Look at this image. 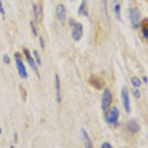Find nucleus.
<instances>
[{"label": "nucleus", "instance_id": "nucleus-1", "mask_svg": "<svg viewBox=\"0 0 148 148\" xmlns=\"http://www.w3.org/2000/svg\"><path fill=\"white\" fill-rule=\"evenodd\" d=\"M16 66L18 72L21 78L26 79L28 76V73L26 70V66L21 59V55L19 52H16L14 54Z\"/></svg>", "mask_w": 148, "mask_h": 148}, {"label": "nucleus", "instance_id": "nucleus-2", "mask_svg": "<svg viewBox=\"0 0 148 148\" xmlns=\"http://www.w3.org/2000/svg\"><path fill=\"white\" fill-rule=\"evenodd\" d=\"M113 102V95L109 88H106L103 91L101 99V108L106 110L111 106Z\"/></svg>", "mask_w": 148, "mask_h": 148}, {"label": "nucleus", "instance_id": "nucleus-3", "mask_svg": "<svg viewBox=\"0 0 148 148\" xmlns=\"http://www.w3.org/2000/svg\"><path fill=\"white\" fill-rule=\"evenodd\" d=\"M23 52L24 53V55L25 56L27 62L28 63L29 65L30 66V67L33 70V71L35 72L36 76L38 77V78L40 79V73L39 71V69L36 64V62L35 61V60L32 58V56L30 55V51L27 48H24L23 49Z\"/></svg>", "mask_w": 148, "mask_h": 148}, {"label": "nucleus", "instance_id": "nucleus-4", "mask_svg": "<svg viewBox=\"0 0 148 148\" xmlns=\"http://www.w3.org/2000/svg\"><path fill=\"white\" fill-rule=\"evenodd\" d=\"M120 112L117 108L113 107L111 109L109 110L106 115V121L113 124H116L118 121V119L119 117Z\"/></svg>", "mask_w": 148, "mask_h": 148}, {"label": "nucleus", "instance_id": "nucleus-5", "mask_svg": "<svg viewBox=\"0 0 148 148\" xmlns=\"http://www.w3.org/2000/svg\"><path fill=\"white\" fill-rule=\"evenodd\" d=\"M129 16L132 25L134 29H137L139 26L140 12L137 8H133L129 10Z\"/></svg>", "mask_w": 148, "mask_h": 148}, {"label": "nucleus", "instance_id": "nucleus-6", "mask_svg": "<svg viewBox=\"0 0 148 148\" xmlns=\"http://www.w3.org/2000/svg\"><path fill=\"white\" fill-rule=\"evenodd\" d=\"M84 34V27L81 23H75L73 25L72 36L76 41H79L82 38Z\"/></svg>", "mask_w": 148, "mask_h": 148}, {"label": "nucleus", "instance_id": "nucleus-7", "mask_svg": "<svg viewBox=\"0 0 148 148\" xmlns=\"http://www.w3.org/2000/svg\"><path fill=\"white\" fill-rule=\"evenodd\" d=\"M121 98L122 99L125 110L127 113H129L131 112L130 99H129L128 90L125 87H123L121 90Z\"/></svg>", "mask_w": 148, "mask_h": 148}, {"label": "nucleus", "instance_id": "nucleus-8", "mask_svg": "<svg viewBox=\"0 0 148 148\" xmlns=\"http://www.w3.org/2000/svg\"><path fill=\"white\" fill-rule=\"evenodd\" d=\"M56 15L57 16L58 19L60 21L62 25L65 24L66 21V8L65 6L62 4H59L57 5L56 7Z\"/></svg>", "mask_w": 148, "mask_h": 148}, {"label": "nucleus", "instance_id": "nucleus-9", "mask_svg": "<svg viewBox=\"0 0 148 148\" xmlns=\"http://www.w3.org/2000/svg\"><path fill=\"white\" fill-rule=\"evenodd\" d=\"M89 82L91 86L96 90H101L104 85L103 80L96 76H92L89 79Z\"/></svg>", "mask_w": 148, "mask_h": 148}, {"label": "nucleus", "instance_id": "nucleus-10", "mask_svg": "<svg viewBox=\"0 0 148 148\" xmlns=\"http://www.w3.org/2000/svg\"><path fill=\"white\" fill-rule=\"evenodd\" d=\"M55 84L56 88V93H55V99L57 103H61L62 101L61 94V82L60 78L59 76L56 74L55 75Z\"/></svg>", "mask_w": 148, "mask_h": 148}, {"label": "nucleus", "instance_id": "nucleus-11", "mask_svg": "<svg viewBox=\"0 0 148 148\" xmlns=\"http://www.w3.org/2000/svg\"><path fill=\"white\" fill-rule=\"evenodd\" d=\"M127 128L132 134H135L140 131V125L136 120L131 119L128 122Z\"/></svg>", "mask_w": 148, "mask_h": 148}, {"label": "nucleus", "instance_id": "nucleus-12", "mask_svg": "<svg viewBox=\"0 0 148 148\" xmlns=\"http://www.w3.org/2000/svg\"><path fill=\"white\" fill-rule=\"evenodd\" d=\"M81 132L82 135L83 139L84 140V143H85V145L86 147L92 148L93 147V143H92V141L91 138L89 137L87 131L84 128H82L81 130Z\"/></svg>", "mask_w": 148, "mask_h": 148}, {"label": "nucleus", "instance_id": "nucleus-13", "mask_svg": "<svg viewBox=\"0 0 148 148\" xmlns=\"http://www.w3.org/2000/svg\"><path fill=\"white\" fill-rule=\"evenodd\" d=\"M86 0H82V1L80 5V7L78 8V15H81V14H84V15H88L87 10H86Z\"/></svg>", "mask_w": 148, "mask_h": 148}, {"label": "nucleus", "instance_id": "nucleus-14", "mask_svg": "<svg viewBox=\"0 0 148 148\" xmlns=\"http://www.w3.org/2000/svg\"><path fill=\"white\" fill-rule=\"evenodd\" d=\"M114 3V11L116 17L120 19V14H121V6L118 1L113 3Z\"/></svg>", "mask_w": 148, "mask_h": 148}, {"label": "nucleus", "instance_id": "nucleus-15", "mask_svg": "<svg viewBox=\"0 0 148 148\" xmlns=\"http://www.w3.org/2000/svg\"><path fill=\"white\" fill-rule=\"evenodd\" d=\"M131 82L132 86L135 88L139 87L142 84V82H141L139 78H138L137 77H132L131 79Z\"/></svg>", "mask_w": 148, "mask_h": 148}, {"label": "nucleus", "instance_id": "nucleus-16", "mask_svg": "<svg viewBox=\"0 0 148 148\" xmlns=\"http://www.w3.org/2000/svg\"><path fill=\"white\" fill-rule=\"evenodd\" d=\"M33 53V55L35 56V61H36L37 64H38L39 66H41V57H40V55L39 53L36 50H34Z\"/></svg>", "mask_w": 148, "mask_h": 148}, {"label": "nucleus", "instance_id": "nucleus-17", "mask_svg": "<svg viewBox=\"0 0 148 148\" xmlns=\"http://www.w3.org/2000/svg\"><path fill=\"white\" fill-rule=\"evenodd\" d=\"M19 90H20V92L21 94L22 98L23 100L24 101H26V99L27 96H28V94H27L26 90L24 88V87L23 86H19Z\"/></svg>", "mask_w": 148, "mask_h": 148}, {"label": "nucleus", "instance_id": "nucleus-18", "mask_svg": "<svg viewBox=\"0 0 148 148\" xmlns=\"http://www.w3.org/2000/svg\"><path fill=\"white\" fill-rule=\"evenodd\" d=\"M142 32L145 38L148 40V26L147 25H143L142 29Z\"/></svg>", "mask_w": 148, "mask_h": 148}, {"label": "nucleus", "instance_id": "nucleus-19", "mask_svg": "<svg viewBox=\"0 0 148 148\" xmlns=\"http://www.w3.org/2000/svg\"><path fill=\"white\" fill-rule=\"evenodd\" d=\"M30 27H31V29H32V32L33 33V34L36 36H37V29L33 22V21H30Z\"/></svg>", "mask_w": 148, "mask_h": 148}, {"label": "nucleus", "instance_id": "nucleus-20", "mask_svg": "<svg viewBox=\"0 0 148 148\" xmlns=\"http://www.w3.org/2000/svg\"><path fill=\"white\" fill-rule=\"evenodd\" d=\"M3 61L7 64H10V63H11V59H10V56L7 54H5L3 56Z\"/></svg>", "mask_w": 148, "mask_h": 148}, {"label": "nucleus", "instance_id": "nucleus-21", "mask_svg": "<svg viewBox=\"0 0 148 148\" xmlns=\"http://www.w3.org/2000/svg\"><path fill=\"white\" fill-rule=\"evenodd\" d=\"M133 97H134L135 98H136V99L139 98L140 95L139 90H138V89L135 90L133 91Z\"/></svg>", "mask_w": 148, "mask_h": 148}, {"label": "nucleus", "instance_id": "nucleus-22", "mask_svg": "<svg viewBox=\"0 0 148 148\" xmlns=\"http://www.w3.org/2000/svg\"><path fill=\"white\" fill-rule=\"evenodd\" d=\"M101 147L102 148H111L112 146L111 145L107 142H105L104 143H103L101 145Z\"/></svg>", "mask_w": 148, "mask_h": 148}, {"label": "nucleus", "instance_id": "nucleus-23", "mask_svg": "<svg viewBox=\"0 0 148 148\" xmlns=\"http://www.w3.org/2000/svg\"><path fill=\"white\" fill-rule=\"evenodd\" d=\"M39 44H40L41 48L44 49L45 47V42H44V40L43 38L41 37H40L39 38Z\"/></svg>", "mask_w": 148, "mask_h": 148}, {"label": "nucleus", "instance_id": "nucleus-24", "mask_svg": "<svg viewBox=\"0 0 148 148\" xmlns=\"http://www.w3.org/2000/svg\"><path fill=\"white\" fill-rule=\"evenodd\" d=\"M33 14L35 19H37V8L36 4H33Z\"/></svg>", "mask_w": 148, "mask_h": 148}, {"label": "nucleus", "instance_id": "nucleus-25", "mask_svg": "<svg viewBox=\"0 0 148 148\" xmlns=\"http://www.w3.org/2000/svg\"><path fill=\"white\" fill-rule=\"evenodd\" d=\"M0 13H1L2 14V15L4 16L5 15V11H4V9L3 8V4H2V2L1 0H0Z\"/></svg>", "mask_w": 148, "mask_h": 148}, {"label": "nucleus", "instance_id": "nucleus-26", "mask_svg": "<svg viewBox=\"0 0 148 148\" xmlns=\"http://www.w3.org/2000/svg\"><path fill=\"white\" fill-rule=\"evenodd\" d=\"M14 139L15 143H17L18 141V135L17 133H15L14 135Z\"/></svg>", "mask_w": 148, "mask_h": 148}, {"label": "nucleus", "instance_id": "nucleus-27", "mask_svg": "<svg viewBox=\"0 0 148 148\" xmlns=\"http://www.w3.org/2000/svg\"><path fill=\"white\" fill-rule=\"evenodd\" d=\"M143 81L145 82V83H147V78L146 77H143Z\"/></svg>", "mask_w": 148, "mask_h": 148}, {"label": "nucleus", "instance_id": "nucleus-28", "mask_svg": "<svg viewBox=\"0 0 148 148\" xmlns=\"http://www.w3.org/2000/svg\"><path fill=\"white\" fill-rule=\"evenodd\" d=\"M2 132H3L2 128H1V126H0V135H1V134H2Z\"/></svg>", "mask_w": 148, "mask_h": 148}, {"label": "nucleus", "instance_id": "nucleus-29", "mask_svg": "<svg viewBox=\"0 0 148 148\" xmlns=\"http://www.w3.org/2000/svg\"><path fill=\"white\" fill-rule=\"evenodd\" d=\"M14 147H15V146H13V145H11V146H10V148H14Z\"/></svg>", "mask_w": 148, "mask_h": 148}]
</instances>
